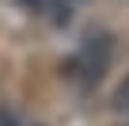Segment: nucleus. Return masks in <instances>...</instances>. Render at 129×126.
Instances as JSON below:
<instances>
[{
	"instance_id": "2",
	"label": "nucleus",
	"mask_w": 129,
	"mask_h": 126,
	"mask_svg": "<svg viewBox=\"0 0 129 126\" xmlns=\"http://www.w3.org/2000/svg\"><path fill=\"white\" fill-rule=\"evenodd\" d=\"M114 111H129V73H125L121 84L114 88Z\"/></svg>"
},
{
	"instance_id": "1",
	"label": "nucleus",
	"mask_w": 129,
	"mask_h": 126,
	"mask_svg": "<svg viewBox=\"0 0 129 126\" xmlns=\"http://www.w3.org/2000/svg\"><path fill=\"white\" fill-rule=\"evenodd\" d=\"M106 61H110V42L99 34V38H87L80 46V53L72 57V77L80 84H95L103 73H106Z\"/></svg>"
},
{
	"instance_id": "3",
	"label": "nucleus",
	"mask_w": 129,
	"mask_h": 126,
	"mask_svg": "<svg viewBox=\"0 0 129 126\" xmlns=\"http://www.w3.org/2000/svg\"><path fill=\"white\" fill-rule=\"evenodd\" d=\"M27 4H34V8H49V4H61V0H27Z\"/></svg>"
}]
</instances>
